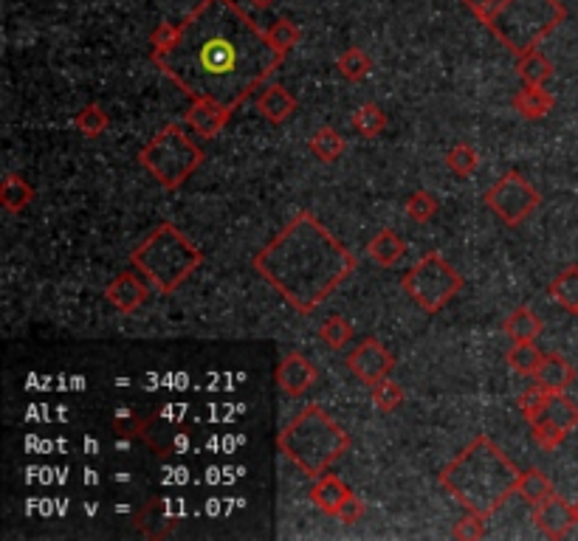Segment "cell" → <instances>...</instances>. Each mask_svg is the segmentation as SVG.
Here are the masks:
<instances>
[{
  "label": "cell",
  "mask_w": 578,
  "mask_h": 541,
  "mask_svg": "<svg viewBox=\"0 0 578 541\" xmlns=\"http://www.w3.org/2000/svg\"><path fill=\"white\" fill-rule=\"evenodd\" d=\"M485 206L500 217L505 226H519L542 206V195L525 175L508 170L485 192Z\"/></svg>",
  "instance_id": "obj_9"
},
{
  "label": "cell",
  "mask_w": 578,
  "mask_h": 541,
  "mask_svg": "<svg viewBox=\"0 0 578 541\" xmlns=\"http://www.w3.org/2000/svg\"><path fill=\"white\" fill-rule=\"evenodd\" d=\"M502 330H505V336L511 341H536L542 336V319L531 308H516L505 319Z\"/></svg>",
  "instance_id": "obj_23"
},
{
  "label": "cell",
  "mask_w": 578,
  "mask_h": 541,
  "mask_svg": "<svg viewBox=\"0 0 578 541\" xmlns=\"http://www.w3.org/2000/svg\"><path fill=\"white\" fill-rule=\"evenodd\" d=\"M139 161L158 184L172 192L181 184H187L189 175L204 164V150L189 139V133L181 124H167L141 147Z\"/></svg>",
  "instance_id": "obj_7"
},
{
  "label": "cell",
  "mask_w": 578,
  "mask_h": 541,
  "mask_svg": "<svg viewBox=\"0 0 578 541\" xmlns=\"http://www.w3.org/2000/svg\"><path fill=\"white\" fill-rule=\"evenodd\" d=\"M189 99H212L235 113L280 68L282 54L235 0H204L181 23V37L150 57Z\"/></svg>",
  "instance_id": "obj_1"
},
{
  "label": "cell",
  "mask_w": 578,
  "mask_h": 541,
  "mask_svg": "<svg viewBox=\"0 0 578 541\" xmlns=\"http://www.w3.org/2000/svg\"><path fill=\"white\" fill-rule=\"evenodd\" d=\"M364 502H361L359 496L350 494L347 499H344V505L339 508V513H336V519L342 522V525H356V522H361V516H364Z\"/></svg>",
  "instance_id": "obj_40"
},
{
  "label": "cell",
  "mask_w": 578,
  "mask_h": 541,
  "mask_svg": "<svg viewBox=\"0 0 578 541\" xmlns=\"http://www.w3.org/2000/svg\"><path fill=\"white\" fill-rule=\"evenodd\" d=\"M404 254H407V246H404V240L392 232V229H381V232L375 234L373 240L367 243V257H370L375 265H381V268H392Z\"/></svg>",
  "instance_id": "obj_21"
},
{
  "label": "cell",
  "mask_w": 578,
  "mask_h": 541,
  "mask_svg": "<svg viewBox=\"0 0 578 541\" xmlns=\"http://www.w3.org/2000/svg\"><path fill=\"white\" fill-rule=\"evenodd\" d=\"M268 34V43L280 51L282 57L291 51V48L299 46V40H302V29H299L294 20H285V17H280L271 29L266 31Z\"/></svg>",
  "instance_id": "obj_31"
},
{
  "label": "cell",
  "mask_w": 578,
  "mask_h": 541,
  "mask_svg": "<svg viewBox=\"0 0 578 541\" xmlns=\"http://www.w3.org/2000/svg\"><path fill=\"white\" fill-rule=\"evenodd\" d=\"M178 37H181V26H175V23H161V26H156L153 34H150V57L170 51Z\"/></svg>",
  "instance_id": "obj_36"
},
{
  "label": "cell",
  "mask_w": 578,
  "mask_h": 541,
  "mask_svg": "<svg viewBox=\"0 0 578 541\" xmlns=\"http://www.w3.org/2000/svg\"><path fill=\"white\" fill-rule=\"evenodd\" d=\"M576 508H578V502H576Z\"/></svg>",
  "instance_id": "obj_43"
},
{
  "label": "cell",
  "mask_w": 578,
  "mask_h": 541,
  "mask_svg": "<svg viewBox=\"0 0 578 541\" xmlns=\"http://www.w3.org/2000/svg\"><path fill=\"white\" fill-rule=\"evenodd\" d=\"M528 423H531V434L533 440H536V446H542L545 451L559 449L564 443V437L570 432H576L578 406L564 392H547L542 409Z\"/></svg>",
  "instance_id": "obj_10"
},
{
  "label": "cell",
  "mask_w": 578,
  "mask_h": 541,
  "mask_svg": "<svg viewBox=\"0 0 578 541\" xmlns=\"http://www.w3.org/2000/svg\"><path fill=\"white\" fill-rule=\"evenodd\" d=\"M336 68H339V74H342L347 82H361L364 77H370V71H373V60H370L361 48H347V51L339 54Z\"/></svg>",
  "instance_id": "obj_29"
},
{
  "label": "cell",
  "mask_w": 578,
  "mask_h": 541,
  "mask_svg": "<svg viewBox=\"0 0 578 541\" xmlns=\"http://www.w3.org/2000/svg\"><path fill=\"white\" fill-rule=\"evenodd\" d=\"M370 401H373V406L378 409V412L390 415V412H395V409L404 403V389L398 387L395 381H390V378H384V381H378V384L373 387V392H370Z\"/></svg>",
  "instance_id": "obj_34"
},
{
  "label": "cell",
  "mask_w": 578,
  "mask_h": 541,
  "mask_svg": "<svg viewBox=\"0 0 578 541\" xmlns=\"http://www.w3.org/2000/svg\"><path fill=\"white\" fill-rule=\"evenodd\" d=\"M277 387L282 389V395L288 398H302L305 392H311L319 381V372H316V364L311 358H305L302 353H288L277 364Z\"/></svg>",
  "instance_id": "obj_13"
},
{
  "label": "cell",
  "mask_w": 578,
  "mask_h": 541,
  "mask_svg": "<svg viewBox=\"0 0 578 541\" xmlns=\"http://www.w3.org/2000/svg\"><path fill=\"white\" fill-rule=\"evenodd\" d=\"M344 364H347V370L359 378L361 384L375 387L378 381H384V378L392 375V370H395V356H392L390 350L378 339H364L347 353Z\"/></svg>",
  "instance_id": "obj_11"
},
{
  "label": "cell",
  "mask_w": 578,
  "mask_h": 541,
  "mask_svg": "<svg viewBox=\"0 0 578 541\" xmlns=\"http://www.w3.org/2000/svg\"><path fill=\"white\" fill-rule=\"evenodd\" d=\"M522 471L488 437L477 434L452 463L440 471V488L477 516H494L516 494Z\"/></svg>",
  "instance_id": "obj_3"
},
{
  "label": "cell",
  "mask_w": 578,
  "mask_h": 541,
  "mask_svg": "<svg viewBox=\"0 0 578 541\" xmlns=\"http://www.w3.org/2000/svg\"><path fill=\"white\" fill-rule=\"evenodd\" d=\"M141 423L139 415L133 412V409H127V406H119L116 412H113V429L122 434H141Z\"/></svg>",
  "instance_id": "obj_39"
},
{
  "label": "cell",
  "mask_w": 578,
  "mask_h": 541,
  "mask_svg": "<svg viewBox=\"0 0 578 541\" xmlns=\"http://www.w3.org/2000/svg\"><path fill=\"white\" fill-rule=\"evenodd\" d=\"M516 494L522 496L528 505H539V502H545L547 496H553V482H550L545 471L528 468V471H522V477H519Z\"/></svg>",
  "instance_id": "obj_25"
},
{
  "label": "cell",
  "mask_w": 578,
  "mask_h": 541,
  "mask_svg": "<svg viewBox=\"0 0 578 541\" xmlns=\"http://www.w3.org/2000/svg\"><path fill=\"white\" fill-rule=\"evenodd\" d=\"M545 398H547V392L539 387V384H533V387H528L522 395H519V409H522L525 420L536 418V412L542 409Z\"/></svg>",
  "instance_id": "obj_38"
},
{
  "label": "cell",
  "mask_w": 578,
  "mask_h": 541,
  "mask_svg": "<svg viewBox=\"0 0 578 541\" xmlns=\"http://www.w3.org/2000/svg\"><path fill=\"white\" fill-rule=\"evenodd\" d=\"M280 451L311 480L328 474L333 463H339L350 451V434L316 403H308L297 418L277 434Z\"/></svg>",
  "instance_id": "obj_4"
},
{
  "label": "cell",
  "mask_w": 578,
  "mask_h": 541,
  "mask_svg": "<svg viewBox=\"0 0 578 541\" xmlns=\"http://www.w3.org/2000/svg\"><path fill=\"white\" fill-rule=\"evenodd\" d=\"M483 536H485V519L483 516H477V513H469L466 519H460V522L454 525V539L474 541L483 539Z\"/></svg>",
  "instance_id": "obj_37"
},
{
  "label": "cell",
  "mask_w": 578,
  "mask_h": 541,
  "mask_svg": "<svg viewBox=\"0 0 578 541\" xmlns=\"http://www.w3.org/2000/svg\"><path fill=\"white\" fill-rule=\"evenodd\" d=\"M440 212V203L435 195H429L426 189H418L407 198V215L415 220V223H429L432 217Z\"/></svg>",
  "instance_id": "obj_35"
},
{
  "label": "cell",
  "mask_w": 578,
  "mask_h": 541,
  "mask_svg": "<svg viewBox=\"0 0 578 541\" xmlns=\"http://www.w3.org/2000/svg\"><path fill=\"white\" fill-rule=\"evenodd\" d=\"M350 124H353V130L359 133L361 139H375V136L384 133L387 116H384V110L378 108L375 102H364V105L356 108V113L350 116Z\"/></svg>",
  "instance_id": "obj_27"
},
{
  "label": "cell",
  "mask_w": 578,
  "mask_h": 541,
  "mask_svg": "<svg viewBox=\"0 0 578 541\" xmlns=\"http://www.w3.org/2000/svg\"><path fill=\"white\" fill-rule=\"evenodd\" d=\"M505 361L508 367L519 375H531L539 370V364L545 361V353L533 344V341H514V347L505 353Z\"/></svg>",
  "instance_id": "obj_26"
},
{
  "label": "cell",
  "mask_w": 578,
  "mask_h": 541,
  "mask_svg": "<svg viewBox=\"0 0 578 541\" xmlns=\"http://www.w3.org/2000/svg\"><path fill=\"white\" fill-rule=\"evenodd\" d=\"M353 494L350 491V485L339 477H333V474H322L319 480H313L311 488V502L319 508L322 513H328V516H336L339 508L344 505V499Z\"/></svg>",
  "instance_id": "obj_18"
},
{
  "label": "cell",
  "mask_w": 578,
  "mask_h": 541,
  "mask_svg": "<svg viewBox=\"0 0 578 541\" xmlns=\"http://www.w3.org/2000/svg\"><path fill=\"white\" fill-rule=\"evenodd\" d=\"M567 17L559 0H502V6L488 17V31L511 54L522 57L525 51L539 48L547 34L559 29Z\"/></svg>",
  "instance_id": "obj_6"
},
{
  "label": "cell",
  "mask_w": 578,
  "mask_h": 541,
  "mask_svg": "<svg viewBox=\"0 0 578 541\" xmlns=\"http://www.w3.org/2000/svg\"><path fill=\"white\" fill-rule=\"evenodd\" d=\"M550 296L562 305L564 310L570 313H578V265H570L564 268L559 277L550 282Z\"/></svg>",
  "instance_id": "obj_28"
},
{
  "label": "cell",
  "mask_w": 578,
  "mask_h": 541,
  "mask_svg": "<svg viewBox=\"0 0 578 541\" xmlns=\"http://www.w3.org/2000/svg\"><path fill=\"white\" fill-rule=\"evenodd\" d=\"M516 71L525 85H547L553 79V65L539 48H531L522 57H516Z\"/></svg>",
  "instance_id": "obj_22"
},
{
  "label": "cell",
  "mask_w": 578,
  "mask_h": 541,
  "mask_svg": "<svg viewBox=\"0 0 578 541\" xmlns=\"http://www.w3.org/2000/svg\"><path fill=\"white\" fill-rule=\"evenodd\" d=\"M556 105V99H553V93L545 91V85H525L522 91L514 96V108L519 110V116H525V119H545L547 113L553 110Z\"/></svg>",
  "instance_id": "obj_20"
},
{
  "label": "cell",
  "mask_w": 578,
  "mask_h": 541,
  "mask_svg": "<svg viewBox=\"0 0 578 541\" xmlns=\"http://www.w3.org/2000/svg\"><path fill=\"white\" fill-rule=\"evenodd\" d=\"M533 522L547 539H564L578 525V508L562 496H547L545 502L533 505Z\"/></svg>",
  "instance_id": "obj_12"
},
{
  "label": "cell",
  "mask_w": 578,
  "mask_h": 541,
  "mask_svg": "<svg viewBox=\"0 0 578 541\" xmlns=\"http://www.w3.org/2000/svg\"><path fill=\"white\" fill-rule=\"evenodd\" d=\"M34 201V186L17 175V172H6L3 175V184H0V206L9 212V215H20L23 209H29Z\"/></svg>",
  "instance_id": "obj_19"
},
{
  "label": "cell",
  "mask_w": 578,
  "mask_h": 541,
  "mask_svg": "<svg viewBox=\"0 0 578 541\" xmlns=\"http://www.w3.org/2000/svg\"><path fill=\"white\" fill-rule=\"evenodd\" d=\"M74 122H77L79 133H82V136H88V139H99V136H105L110 127L108 113L99 108V105H94V102L79 110Z\"/></svg>",
  "instance_id": "obj_30"
},
{
  "label": "cell",
  "mask_w": 578,
  "mask_h": 541,
  "mask_svg": "<svg viewBox=\"0 0 578 541\" xmlns=\"http://www.w3.org/2000/svg\"><path fill=\"white\" fill-rule=\"evenodd\" d=\"M319 339L325 341L330 350H344L353 341V325L344 316H328L325 325L319 327Z\"/></svg>",
  "instance_id": "obj_32"
},
{
  "label": "cell",
  "mask_w": 578,
  "mask_h": 541,
  "mask_svg": "<svg viewBox=\"0 0 578 541\" xmlns=\"http://www.w3.org/2000/svg\"><path fill=\"white\" fill-rule=\"evenodd\" d=\"M130 265L153 285V291L172 294L204 265V251L172 223H158L130 251Z\"/></svg>",
  "instance_id": "obj_5"
},
{
  "label": "cell",
  "mask_w": 578,
  "mask_h": 541,
  "mask_svg": "<svg viewBox=\"0 0 578 541\" xmlns=\"http://www.w3.org/2000/svg\"><path fill=\"white\" fill-rule=\"evenodd\" d=\"M150 282L136 274V271H125L110 282L105 288V299H108L113 308L119 313H136V310L150 299Z\"/></svg>",
  "instance_id": "obj_14"
},
{
  "label": "cell",
  "mask_w": 578,
  "mask_h": 541,
  "mask_svg": "<svg viewBox=\"0 0 578 541\" xmlns=\"http://www.w3.org/2000/svg\"><path fill=\"white\" fill-rule=\"evenodd\" d=\"M460 3H463V6H466L471 15L477 17L483 26L488 23V17L494 15V12L502 6V0H460Z\"/></svg>",
  "instance_id": "obj_41"
},
{
  "label": "cell",
  "mask_w": 578,
  "mask_h": 541,
  "mask_svg": "<svg viewBox=\"0 0 578 541\" xmlns=\"http://www.w3.org/2000/svg\"><path fill=\"white\" fill-rule=\"evenodd\" d=\"M251 3H254V6H260V9H266L271 0H251Z\"/></svg>",
  "instance_id": "obj_42"
},
{
  "label": "cell",
  "mask_w": 578,
  "mask_h": 541,
  "mask_svg": "<svg viewBox=\"0 0 578 541\" xmlns=\"http://www.w3.org/2000/svg\"><path fill=\"white\" fill-rule=\"evenodd\" d=\"M344 139L339 136V130H333V127H319L316 133H313L311 139H308V150L316 155V161H322V164H333L339 155L344 153Z\"/></svg>",
  "instance_id": "obj_24"
},
{
  "label": "cell",
  "mask_w": 578,
  "mask_h": 541,
  "mask_svg": "<svg viewBox=\"0 0 578 541\" xmlns=\"http://www.w3.org/2000/svg\"><path fill=\"white\" fill-rule=\"evenodd\" d=\"M573 381H576V370L559 353L545 356L539 370L533 372V384H539L545 392H567V387H573Z\"/></svg>",
  "instance_id": "obj_17"
},
{
  "label": "cell",
  "mask_w": 578,
  "mask_h": 541,
  "mask_svg": "<svg viewBox=\"0 0 578 541\" xmlns=\"http://www.w3.org/2000/svg\"><path fill=\"white\" fill-rule=\"evenodd\" d=\"M229 116H232V110L223 108L218 102H212V99H189L184 122H187V127L195 133V136H201V139H215L220 130L226 127Z\"/></svg>",
  "instance_id": "obj_15"
},
{
  "label": "cell",
  "mask_w": 578,
  "mask_h": 541,
  "mask_svg": "<svg viewBox=\"0 0 578 541\" xmlns=\"http://www.w3.org/2000/svg\"><path fill=\"white\" fill-rule=\"evenodd\" d=\"M446 167L454 172V175H460V178H469L477 172L480 167V155L474 147L469 144H454L452 150L446 153Z\"/></svg>",
  "instance_id": "obj_33"
},
{
  "label": "cell",
  "mask_w": 578,
  "mask_h": 541,
  "mask_svg": "<svg viewBox=\"0 0 578 541\" xmlns=\"http://www.w3.org/2000/svg\"><path fill=\"white\" fill-rule=\"evenodd\" d=\"M251 265L291 308L311 316L356 271L359 260L325 229L322 220L302 209L266 248L254 254Z\"/></svg>",
  "instance_id": "obj_2"
},
{
  "label": "cell",
  "mask_w": 578,
  "mask_h": 541,
  "mask_svg": "<svg viewBox=\"0 0 578 541\" xmlns=\"http://www.w3.org/2000/svg\"><path fill=\"white\" fill-rule=\"evenodd\" d=\"M463 285H466L463 274L440 251L423 254L401 279L404 294L426 313H440L463 291Z\"/></svg>",
  "instance_id": "obj_8"
},
{
  "label": "cell",
  "mask_w": 578,
  "mask_h": 541,
  "mask_svg": "<svg viewBox=\"0 0 578 541\" xmlns=\"http://www.w3.org/2000/svg\"><path fill=\"white\" fill-rule=\"evenodd\" d=\"M299 102L294 93H288V88H282L277 82H266L257 91V110L260 116L271 124H285L294 113H297Z\"/></svg>",
  "instance_id": "obj_16"
}]
</instances>
